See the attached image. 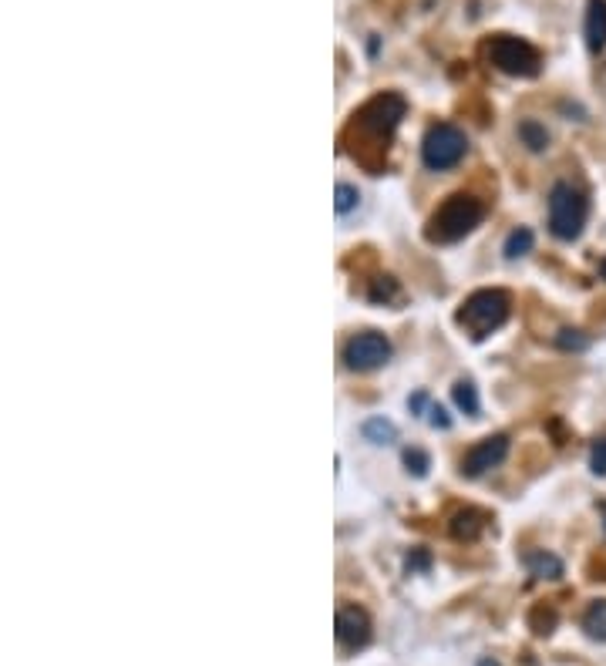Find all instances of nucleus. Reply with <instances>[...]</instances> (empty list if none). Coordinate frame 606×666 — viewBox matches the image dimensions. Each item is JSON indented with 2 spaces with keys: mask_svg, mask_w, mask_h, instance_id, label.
<instances>
[{
  "mask_svg": "<svg viewBox=\"0 0 606 666\" xmlns=\"http://www.w3.org/2000/svg\"><path fill=\"white\" fill-rule=\"evenodd\" d=\"M482 216H485L482 202L475 199V196H465V192H458V196L445 199V206L428 219L425 239H428V243H438V246L458 243V239H465L475 226H479Z\"/></svg>",
  "mask_w": 606,
  "mask_h": 666,
  "instance_id": "nucleus-1",
  "label": "nucleus"
},
{
  "mask_svg": "<svg viewBox=\"0 0 606 666\" xmlns=\"http://www.w3.org/2000/svg\"><path fill=\"white\" fill-rule=\"evenodd\" d=\"M586 216H590L586 192L576 189L573 182H556L553 192H549V229H553V236L563 239V243L580 239Z\"/></svg>",
  "mask_w": 606,
  "mask_h": 666,
  "instance_id": "nucleus-2",
  "label": "nucleus"
},
{
  "mask_svg": "<svg viewBox=\"0 0 606 666\" xmlns=\"http://www.w3.org/2000/svg\"><path fill=\"white\" fill-rule=\"evenodd\" d=\"M509 310H512L509 293H502V290H479V293H472L462 303V310H458L455 320H458V327H465L475 340H482V337H489L492 330H499L502 323L509 320Z\"/></svg>",
  "mask_w": 606,
  "mask_h": 666,
  "instance_id": "nucleus-3",
  "label": "nucleus"
},
{
  "mask_svg": "<svg viewBox=\"0 0 606 666\" xmlns=\"http://www.w3.org/2000/svg\"><path fill=\"white\" fill-rule=\"evenodd\" d=\"M485 58H489L502 74H512V78H536L543 71V58L532 48L529 41L512 34H495L489 44H485Z\"/></svg>",
  "mask_w": 606,
  "mask_h": 666,
  "instance_id": "nucleus-4",
  "label": "nucleus"
},
{
  "mask_svg": "<svg viewBox=\"0 0 606 666\" xmlns=\"http://www.w3.org/2000/svg\"><path fill=\"white\" fill-rule=\"evenodd\" d=\"M465 152H468L465 132L448 122L431 125L425 132V142H421V159H425L428 169H435V172L455 169V165L465 159Z\"/></svg>",
  "mask_w": 606,
  "mask_h": 666,
  "instance_id": "nucleus-5",
  "label": "nucleus"
},
{
  "mask_svg": "<svg viewBox=\"0 0 606 666\" xmlns=\"http://www.w3.org/2000/svg\"><path fill=\"white\" fill-rule=\"evenodd\" d=\"M404 111H408V101L401 95H378L374 101H367V105L357 111V128L374 138H388L394 128L401 125Z\"/></svg>",
  "mask_w": 606,
  "mask_h": 666,
  "instance_id": "nucleus-6",
  "label": "nucleus"
},
{
  "mask_svg": "<svg viewBox=\"0 0 606 666\" xmlns=\"http://www.w3.org/2000/svg\"><path fill=\"white\" fill-rule=\"evenodd\" d=\"M388 360H391V340L378 330L354 333L344 347V364L351 370H361V374L364 370H378L381 364H388Z\"/></svg>",
  "mask_w": 606,
  "mask_h": 666,
  "instance_id": "nucleus-7",
  "label": "nucleus"
},
{
  "mask_svg": "<svg viewBox=\"0 0 606 666\" xmlns=\"http://www.w3.org/2000/svg\"><path fill=\"white\" fill-rule=\"evenodd\" d=\"M505 455H509V438H505V434H492V438L479 441V444H475V448L465 455L462 475H465V478H479V475H485L489 468L502 465Z\"/></svg>",
  "mask_w": 606,
  "mask_h": 666,
  "instance_id": "nucleus-8",
  "label": "nucleus"
},
{
  "mask_svg": "<svg viewBox=\"0 0 606 666\" xmlns=\"http://www.w3.org/2000/svg\"><path fill=\"white\" fill-rule=\"evenodd\" d=\"M337 640L347 650H361L371 643V619L361 606H341L337 609Z\"/></svg>",
  "mask_w": 606,
  "mask_h": 666,
  "instance_id": "nucleus-9",
  "label": "nucleus"
},
{
  "mask_svg": "<svg viewBox=\"0 0 606 666\" xmlns=\"http://www.w3.org/2000/svg\"><path fill=\"white\" fill-rule=\"evenodd\" d=\"M586 48L590 51H603L606 48V0H590L586 4Z\"/></svg>",
  "mask_w": 606,
  "mask_h": 666,
  "instance_id": "nucleus-10",
  "label": "nucleus"
},
{
  "mask_svg": "<svg viewBox=\"0 0 606 666\" xmlns=\"http://www.w3.org/2000/svg\"><path fill=\"white\" fill-rule=\"evenodd\" d=\"M485 529V515L479 508H465V512H458L452 518V535L458 542H475Z\"/></svg>",
  "mask_w": 606,
  "mask_h": 666,
  "instance_id": "nucleus-11",
  "label": "nucleus"
},
{
  "mask_svg": "<svg viewBox=\"0 0 606 666\" xmlns=\"http://www.w3.org/2000/svg\"><path fill=\"white\" fill-rule=\"evenodd\" d=\"M526 566L536 579H559L563 576V562L549 552H529L526 555Z\"/></svg>",
  "mask_w": 606,
  "mask_h": 666,
  "instance_id": "nucleus-12",
  "label": "nucleus"
},
{
  "mask_svg": "<svg viewBox=\"0 0 606 666\" xmlns=\"http://www.w3.org/2000/svg\"><path fill=\"white\" fill-rule=\"evenodd\" d=\"M583 629H586V636H590V640L606 643V599H600V603H593L590 609H586Z\"/></svg>",
  "mask_w": 606,
  "mask_h": 666,
  "instance_id": "nucleus-13",
  "label": "nucleus"
},
{
  "mask_svg": "<svg viewBox=\"0 0 606 666\" xmlns=\"http://www.w3.org/2000/svg\"><path fill=\"white\" fill-rule=\"evenodd\" d=\"M361 434H364V441H371V444H391V441H398V428H394L391 421H384V418L364 421Z\"/></svg>",
  "mask_w": 606,
  "mask_h": 666,
  "instance_id": "nucleus-14",
  "label": "nucleus"
},
{
  "mask_svg": "<svg viewBox=\"0 0 606 666\" xmlns=\"http://www.w3.org/2000/svg\"><path fill=\"white\" fill-rule=\"evenodd\" d=\"M519 138H522V145H526L529 152H543V148L549 145L546 125L532 122V118H526V122H519Z\"/></svg>",
  "mask_w": 606,
  "mask_h": 666,
  "instance_id": "nucleus-15",
  "label": "nucleus"
},
{
  "mask_svg": "<svg viewBox=\"0 0 606 666\" xmlns=\"http://www.w3.org/2000/svg\"><path fill=\"white\" fill-rule=\"evenodd\" d=\"M532 243H536V236H532V229H526V226L512 229L509 239H505V256H509V259L526 256L529 249H532Z\"/></svg>",
  "mask_w": 606,
  "mask_h": 666,
  "instance_id": "nucleus-16",
  "label": "nucleus"
},
{
  "mask_svg": "<svg viewBox=\"0 0 606 666\" xmlns=\"http://www.w3.org/2000/svg\"><path fill=\"white\" fill-rule=\"evenodd\" d=\"M452 397H455V404L462 407L465 414H479V391H475L472 381H458Z\"/></svg>",
  "mask_w": 606,
  "mask_h": 666,
  "instance_id": "nucleus-17",
  "label": "nucleus"
},
{
  "mask_svg": "<svg viewBox=\"0 0 606 666\" xmlns=\"http://www.w3.org/2000/svg\"><path fill=\"white\" fill-rule=\"evenodd\" d=\"M334 196H337V199H334V209L341 212V216H344V212H351V209L357 206V202H361V192H357L354 185H347V182L337 185Z\"/></svg>",
  "mask_w": 606,
  "mask_h": 666,
  "instance_id": "nucleus-18",
  "label": "nucleus"
},
{
  "mask_svg": "<svg viewBox=\"0 0 606 666\" xmlns=\"http://www.w3.org/2000/svg\"><path fill=\"white\" fill-rule=\"evenodd\" d=\"M404 465H408V471H411L415 478H425V475H428V455H425V451H418V448L404 451Z\"/></svg>",
  "mask_w": 606,
  "mask_h": 666,
  "instance_id": "nucleus-19",
  "label": "nucleus"
},
{
  "mask_svg": "<svg viewBox=\"0 0 606 666\" xmlns=\"http://www.w3.org/2000/svg\"><path fill=\"white\" fill-rule=\"evenodd\" d=\"M556 344L563 347V350H586V347H590V340H586L580 330H563L556 337Z\"/></svg>",
  "mask_w": 606,
  "mask_h": 666,
  "instance_id": "nucleus-20",
  "label": "nucleus"
},
{
  "mask_svg": "<svg viewBox=\"0 0 606 666\" xmlns=\"http://www.w3.org/2000/svg\"><path fill=\"white\" fill-rule=\"evenodd\" d=\"M391 296H398V283L391 280V276H381L378 283H374V290H371V300H391Z\"/></svg>",
  "mask_w": 606,
  "mask_h": 666,
  "instance_id": "nucleus-21",
  "label": "nucleus"
},
{
  "mask_svg": "<svg viewBox=\"0 0 606 666\" xmlns=\"http://www.w3.org/2000/svg\"><path fill=\"white\" fill-rule=\"evenodd\" d=\"M590 468L593 475H606V438H600L590 451Z\"/></svg>",
  "mask_w": 606,
  "mask_h": 666,
  "instance_id": "nucleus-22",
  "label": "nucleus"
},
{
  "mask_svg": "<svg viewBox=\"0 0 606 666\" xmlns=\"http://www.w3.org/2000/svg\"><path fill=\"white\" fill-rule=\"evenodd\" d=\"M428 414H431V418H428V421H431V424H435V428H448V424H452V421H448V414H445V407H438V404H435V407H431V411H428Z\"/></svg>",
  "mask_w": 606,
  "mask_h": 666,
  "instance_id": "nucleus-23",
  "label": "nucleus"
},
{
  "mask_svg": "<svg viewBox=\"0 0 606 666\" xmlns=\"http://www.w3.org/2000/svg\"><path fill=\"white\" fill-rule=\"evenodd\" d=\"M425 566H428V552L408 555V572H415V569H425Z\"/></svg>",
  "mask_w": 606,
  "mask_h": 666,
  "instance_id": "nucleus-24",
  "label": "nucleus"
},
{
  "mask_svg": "<svg viewBox=\"0 0 606 666\" xmlns=\"http://www.w3.org/2000/svg\"><path fill=\"white\" fill-rule=\"evenodd\" d=\"M425 404H428V397H425V394H415V397H411V411H415V414H418V411H425Z\"/></svg>",
  "mask_w": 606,
  "mask_h": 666,
  "instance_id": "nucleus-25",
  "label": "nucleus"
},
{
  "mask_svg": "<svg viewBox=\"0 0 606 666\" xmlns=\"http://www.w3.org/2000/svg\"><path fill=\"white\" fill-rule=\"evenodd\" d=\"M479 666H499V663H495V660H479Z\"/></svg>",
  "mask_w": 606,
  "mask_h": 666,
  "instance_id": "nucleus-26",
  "label": "nucleus"
}]
</instances>
